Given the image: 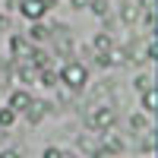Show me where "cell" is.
I'll return each instance as SVG.
<instances>
[{"label": "cell", "instance_id": "cell-1", "mask_svg": "<svg viewBox=\"0 0 158 158\" xmlns=\"http://www.w3.org/2000/svg\"><path fill=\"white\" fill-rule=\"evenodd\" d=\"M57 79H60L67 89L79 92V89H85V82H89V70H85V63L70 60V63H63V70L57 73Z\"/></svg>", "mask_w": 158, "mask_h": 158}, {"label": "cell", "instance_id": "cell-2", "mask_svg": "<svg viewBox=\"0 0 158 158\" xmlns=\"http://www.w3.org/2000/svg\"><path fill=\"white\" fill-rule=\"evenodd\" d=\"M51 6H54V0H22V3H19V13H22L29 22H41V16H44Z\"/></svg>", "mask_w": 158, "mask_h": 158}, {"label": "cell", "instance_id": "cell-3", "mask_svg": "<svg viewBox=\"0 0 158 158\" xmlns=\"http://www.w3.org/2000/svg\"><path fill=\"white\" fill-rule=\"evenodd\" d=\"M114 120H117V114L111 111V108H95L89 114V127L95 130V133H104V130H111L114 127Z\"/></svg>", "mask_w": 158, "mask_h": 158}, {"label": "cell", "instance_id": "cell-4", "mask_svg": "<svg viewBox=\"0 0 158 158\" xmlns=\"http://www.w3.org/2000/svg\"><path fill=\"white\" fill-rule=\"evenodd\" d=\"M51 111V104L48 101H38V98H32V104H29V108H25L22 114H25V120H29V123H38V120H41V117Z\"/></svg>", "mask_w": 158, "mask_h": 158}, {"label": "cell", "instance_id": "cell-5", "mask_svg": "<svg viewBox=\"0 0 158 158\" xmlns=\"http://www.w3.org/2000/svg\"><path fill=\"white\" fill-rule=\"evenodd\" d=\"M29 104H32V95H29L25 89H16V92L10 95V111H13V114H22Z\"/></svg>", "mask_w": 158, "mask_h": 158}, {"label": "cell", "instance_id": "cell-6", "mask_svg": "<svg viewBox=\"0 0 158 158\" xmlns=\"http://www.w3.org/2000/svg\"><path fill=\"white\" fill-rule=\"evenodd\" d=\"M10 51H13V57H16V60H25V57L32 54V41H25L22 35H13V38H10Z\"/></svg>", "mask_w": 158, "mask_h": 158}, {"label": "cell", "instance_id": "cell-7", "mask_svg": "<svg viewBox=\"0 0 158 158\" xmlns=\"http://www.w3.org/2000/svg\"><path fill=\"white\" fill-rule=\"evenodd\" d=\"M44 38H51V29L41 22H32V29L25 32V41H44Z\"/></svg>", "mask_w": 158, "mask_h": 158}, {"label": "cell", "instance_id": "cell-8", "mask_svg": "<svg viewBox=\"0 0 158 158\" xmlns=\"http://www.w3.org/2000/svg\"><path fill=\"white\" fill-rule=\"evenodd\" d=\"M142 111L155 117V111H158V89H149V92H142Z\"/></svg>", "mask_w": 158, "mask_h": 158}, {"label": "cell", "instance_id": "cell-9", "mask_svg": "<svg viewBox=\"0 0 158 158\" xmlns=\"http://www.w3.org/2000/svg\"><path fill=\"white\" fill-rule=\"evenodd\" d=\"M92 48H95V54H108V51L114 48V41H111V35L98 32V35H95V41H92Z\"/></svg>", "mask_w": 158, "mask_h": 158}, {"label": "cell", "instance_id": "cell-10", "mask_svg": "<svg viewBox=\"0 0 158 158\" xmlns=\"http://www.w3.org/2000/svg\"><path fill=\"white\" fill-rule=\"evenodd\" d=\"M136 16H139V6L123 0V6H120V19H123V22H136Z\"/></svg>", "mask_w": 158, "mask_h": 158}, {"label": "cell", "instance_id": "cell-11", "mask_svg": "<svg viewBox=\"0 0 158 158\" xmlns=\"http://www.w3.org/2000/svg\"><path fill=\"white\" fill-rule=\"evenodd\" d=\"M38 76H41V85H57V70L54 67H41V73H38Z\"/></svg>", "mask_w": 158, "mask_h": 158}, {"label": "cell", "instance_id": "cell-12", "mask_svg": "<svg viewBox=\"0 0 158 158\" xmlns=\"http://www.w3.org/2000/svg\"><path fill=\"white\" fill-rule=\"evenodd\" d=\"M13 120H16V114H13L10 108H0V130H10Z\"/></svg>", "mask_w": 158, "mask_h": 158}, {"label": "cell", "instance_id": "cell-13", "mask_svg": "<svg viewBox=\"0 0 158 158\" xmlns=\"http://www.w3.org/2000/svg\"><path fill=\"white\" fill-rule=\"evenodd\" d=\"M108 57H111V67H114V63H127V60H130L123 48H111V51H108Z\"/></svg>", "mask_w": 158, "mask_h": 158}, {"label": "cell", "instance_id": "cell-14", "mask_svg": "<svg viewBox=\"0 0 158 158\" xmlns=\"http://www.w3.org/2000/svg\"><path fill=\"white\" fill-rule=\"evenodd\" d=\"M139 92H149V89H155V79L152 76H136V82H133Z\"/></svg>", "mask_w": 158, "mask_h": 158}, {"label": "cell", "instance_id": "cell-15", "mask_svg": "<svg viewBox=\"0 0 158 158\" xmlns=\"http://www.w3.org/2000/svg\"><path fill=\"white\" fill-rule=\"evenodd\" d=\"M89 6H92V13H95V16H108V6H111V3H108V0H92Z\"/></svg>", "mask_w": 158, "mask_h": 158}, {"label": "cell", "instance_id": "cell-16", "mask_svg": "<svg viewBox=\"0 0 158 158\" xmlns=\"http://www.w3.org/2000/svg\"><path fill=\"white\" fill-rule=\"evenodd\" d=\"M155 57H158V44H155V35H152V41L146 44V60H152V63H155Z\"/></svg>", "mask_w": 158, "mask_h": 158}, {"label": "cell", "instance_id": "cell-17", "mask_svg": "<svg viewBox=\"0 0 158 158\" xmlns=\"http://www.w3.org/2000/svg\"><path fill=\"white\" fill-rule=\"evenodd\" d=\"M95 63H98V67H111V57L108 54H95Z\"/></svg>", "mask_w": 158, "mask_h": 158}, {"label": "cell", "instance_id": "cell-18", "mask_svg": "<svg viewBox=\"0 0 158 158\" xmlns=\"http://www.w3.org/2000/svg\"><path fill=\"white\" fill-rule=\"evenodd\" d=\"M0 158H22L16 149H3V152H0Z\"/></svg>", "mask_w": 158, "mask_h": 158}, {"label": "cell", "instance_id": "cell-19", "mask_svg": "<svg viewBox=\"0 0 158 158\" xmlns=\"http://www.w3.org/2000/svg\"><path fill=\"white\" fill-rule=\"evenodd\" d=\"M57 155H60V149H54V146H48V149H44V155H41V158H57Z\"/></svg>", "mask_w": 158, "mask_h": 158}, {"label": "cell", "instance_id": "cell-20", "mask_svg": "<svg viewBox=\"0 0 158 158\" xmlns=\"http://www.w3.org/2000/svg\"><path fill=\"white\" fill-rule=\"evenodd\" d=\"M130 127H136V130H142V127H146V120H142V117H133V120H130Z\"/></svg>", "mask_w": 158, "mask_h": 158}, {"label": "cell", "instance_id": "cell-21", "mask_svg": "<svg viewBox=\"0 0 158 158\" xmlns=\"http://www.w3.org/2000/svg\"><path fill=\"white\" fill-rule=\"evenodd\" d=\"M57 158H79V155H76V152H63V149H60V155H57Z\"/></svg>", "mask_w": 158, "mask_h": 158}, {"label": "cell", "instance_id": "cell-22", "mask_svg": "<svg viewBox=\"0 0 158 158\" xmlns=\"http://www.w3.org/2000/svg\"><path fill=\"white\" fill-rule=\"evenodd\" d=\"M70 3H73V10H79V6H85L89 0H70Z\"/></svg>", "mask_w": 158, "mask_h": 158}, {"label": "cell", "instance_id": "cell-23", "mask_svg": "<svg viewBox=\"0 0 158 158\" xmlns=\"http://www.w3.org/2000/svg\"><path fill=\"white\" fill-rule=\"evenodd\" d=\"M0 29H6V16H3V13H0Z\"/></svg>", "mask_w": 158, "mask_h": 158}, {"label": "cell", "instance_id": "cell-24", "mask_svg": "<svg viewBox=\"0 0 158 158\" xmlns=\"http://www.w3.org/2000/svg\"><path fill=\"white\" fill-rule=\"evenodd\" d=\"M6 136H10V133H6V130H0V142H3V139H6Z\"/></svg>", "mask_w": 158, "mask_h": 158}]
</instances>
